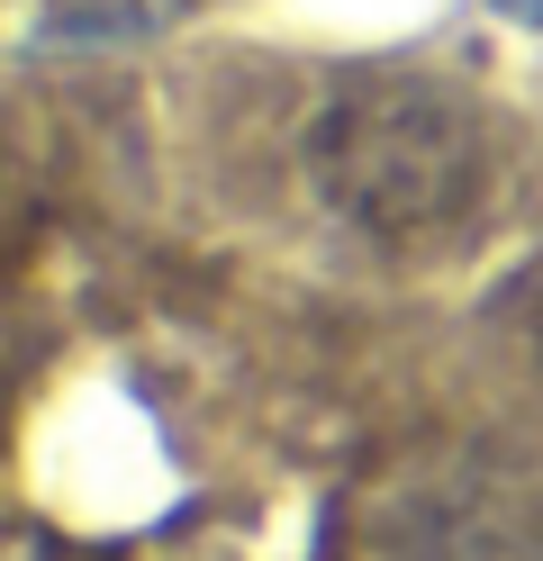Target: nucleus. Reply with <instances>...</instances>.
<instances>
[{
  "label": "nucleus",
  "mask_w": 543,
  "mask_h": 561,
  "mask_svg": "<svg viewBox=\"0 0 543 561\" xmlns=\"http://www.w3.org/2000/svg\"><path fill=\"white\" fill-rule=\"evenodd\" d=\"M308 182L372 244H444L489 199V127L453 82L353 73L308 127Z\"/></svg>",
  "instance_id": "1"
},
{
  "label": "nucleus",
  "mask_w": 543,
  "mask_h": 561,
  "mask_svg": "<svg viewBox=\"0 0 543 561\" xmlns=\"http://www.w3.org/2000/svg\"><path fill=\"white\" fill-rule=\"evenodd\" d=\"M408 561H543V462H471L408 516Z\"/></svg>",
  "instance_id": "2"
}]
</instances>
